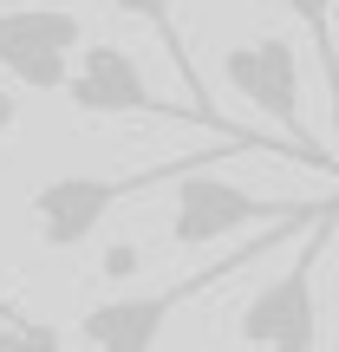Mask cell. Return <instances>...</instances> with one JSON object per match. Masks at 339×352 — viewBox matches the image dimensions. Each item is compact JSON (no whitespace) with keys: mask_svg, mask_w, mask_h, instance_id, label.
<instances>
[{"mask_svg":"<svg viewBox=\"0 0 339 352\" xmlns=\"http://www.w3.org/2000/svg\"><path fill=\"white\" fill-rule=\"evenodd\" d=\"M281 7L300 20V33L320 46V85L333 98V118H339V46H333V0H281Z\"/></svg>","mask_w":339,"mask_h":352,"instance_id":"obj_8","label":"cell"},{"mask_svg":"<svg viewBox=\"0 0 339 352\" xmlns=\"http://www.w3.org/2000/svg\"><path fill=\"white\" fill-rule=\"evenodd\" d=\"M78 46H85V20L72 7H7L0 13V72L26 91H59Z\"/></svg>","mask_w":339,"mask_h":352,"instance_id":"obj_6","label":"cell"},{"mask_svg":"<svg viewBox=\"0 0 339 352\" xmlns=\"http://www.w3.org/2000/svg\"><path fill=\"white\" fill-rule=\"evenodd\" d=\"M0 352H65V346H59V327H46V320H26L20 307L0 300Z\"/></svg>","mask_w":339,"mask_h":352,"instance_id":"obj_9","label":"cell"},{"mask_svg":"<svg viewBox=\"0 0 339 352\" xmlns=\"http://www.w3.org/2000/svg\"><path fill=\"white\" fill-rule=\"evenodd\" d=\"M13 124H20V91H13L7 78H0V138H7Z\"/></svg>","mask_w":339,"mask_h":352,"instance_id":"obj_11","label":"cell"},{"mask_svg":"<svg viewBox=\"0 0 339 352\" xmlns=\"http://www.w3.org/2000/svg\"><path fill=\"white\" fill-rule=\"evenodd\" d=\"M98 267H105V280H124V274H138V267H144V254L131 248V241H118V248L98 254Z\"/></svg>","mask_w":339,"mask_h":352,"instance_id":"obj_10","label":"cell"},{"mask_svg":"<svg viewBox=\"0 0 339 352\" xmlns=\"http://www.w3.org/2000/svg\"><path fill=\"white\" fill-rule=\"evenodd\" d=\"M327 202H333V196H327ZM327 202H320V209H327ZM320 209H314V215H320ZM314 215L261 228V235H254V241H241L235 254H222L215 267H196V274H183V280H164V287H144V294H111V300L85 307V314H78V340H85L91 352H157L164 327L183 314L189 300H202V294H209V287H222L228 274L254 267L261 254H274L281 241H300V228L314 222Z\"/></svg>","mask_w":339,"mask_h":352,"instance_id":"obj_2","label":"cell"},{"mask_svg":"<svg viewBox=\"0 0 339 352\" xmlns=\"http://www.w3.org/2000/svg\"><path fill=\"white\" fill-rule=\"evenodd\" d=\"M320 196H254L241 183H222V176L183 170L176 176V209H170V248H215V241L241 235V228H274V222H300L314 215Z\"/></svg>","mask_w":339,"mask_h":352,"instance_id":"obj_4","label":"cell"},{"mask_svg":"<svg viewBox=\"0 0 339 352\" xmlns=\"http://www.w3.org/2000/svg\"><path fill=\"white\" fill-rule=\"evenodd\" d=\"M248 151L294 157L281 138H261V131H254V138H215V144H202L196 157H164V164H144L131 176H46V183L33 189V202H26V215H33L39 248L65 254V248H85L118 202L144 196V189H157V183H176L183 170H202V164H215V157H248ZM294 164H300V157H294Z\"/></svg>","mask_w":339,"mask_h":352,"instance_id":"obj_1","label":"cell"},{"mask_svg":"<svg viewBox=\"0 0 339 352\" xmlns=\"http://www.w3.org/2000/svg\"><path fill=\"white\" fill-rule=\"evenodd\" d=\"M105 7H111V13H131V20H144L157 39H164V59L176 65V78L189 85V104H196V111L209 118V131H215V138H248V124H228V118L215 111L209 85H202L196 59H189V46H183V26H176V0H105Z\"/></svg>","mask_w":339,"mask_h":352,"instance_id":"obj_7","label":"cell"},{"mask_svg":"<svg viewBox=\"0 0 339 352\" xmlns=\"http://www.w3.org/2000/svg\"><path fill=\"white\" fill-rule=\"evenodd\" d=\"M72 72H65V98L78 104V111H91V118H164V124H196V131H209V118L196 111V104H170L164 91H151V78H144V65L131 59L118 39H85V46L72 52ZM215 138V131H209ZM254 138V131H248Z\"/></svg>","mask_w":339,"mask_h":352,"instance_id":"obj_5","label":"cell"},{"mask_svg":"<svg viewBox=\"0 0 339 352\" xmlns=\"http://www.w3.org/2000/svg\"><path fill=\"white\" fill-rule=\"evenodd\" d=\"M339 222V189L333 202L300 228V254L281 267L274 280L248 294V307L235 314V333L241 346H261V352H320V300H314V267L327 254V235Z\"/></svg>","mask_w":339,"mask_h":352,"instance_id":"obj_3","label":"cell"}]
</instances>
